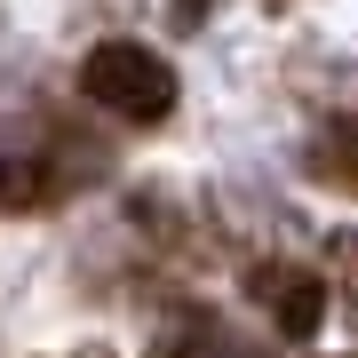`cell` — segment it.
Returning a JSON list of instances; mask_svg holds the SVG:
<instances>
[{
	"mask_svg": "<svg viewBox=\"0 0 358 358\" xmlns=\"http://www.w3.org/2000/svg\"><path fill=\"white\" fill-rule=\"evenodd\" d=\"M80 88H88V103L136 120V128H159V120L176 112V64L152 56L143 40H96V48L80 56Z\"/></svg>",
	"mask_w": 358,
	"mask_h": 358,
	"instance_id": "cell-1",
	"label": "cell"
},
{
	"mask_svg": "<svg viewBox=\"0 0 358 358\" xmlns=\"http://www.w3.org/2000/svg\"><path fill=\"white\" fill-rule=\"evenodd\" d=\"M255 294H271L279 343H310L327 327V279H310V271H255Z\"/></svg>",
	"mask_w": 358,
	"mask_h": 358,
	"instance_id": "cell-2",
	"label": "cell"
},
{
	"mask_svg": "<svg viewBox=\"0 0 358 358\" xmlns=\"http://www.w3.org/2000/svg\"><path fill=\"white\" fill-rule=\"evenodd\" d=\"M56 199H64V176L48 167V152H8L0 159V207L8 215H40Z\"/></svg>",
	"mask_w": 358,
	"mask_h": 358,
	"instance_id": "cell-3",
	"label": "cell"
},
{
	"mask_svg": "<svg viewBox=\"0 0 358 358\" xmlns=\"http://www.w3.org/2000/svg\"><path fill=\"white\" fill-rule=\"evenodd\" d=\"M303 176L334 183V192H358V128H327L303 143Z\"/></svg>",
	"mask_w": 358,
	"mask_h": 358,
	"instance_id": "cell-4",
	"label": "cell"
},
{
	"mask_svg": "<svg viewBox=\"0 0 358 358\" xmlns=\"http://www.w3.org/2000/svg\"><path fill=\"white\" fill-rule=\"evenodd\" d=\"M327 255H334V271H350V279H358V231H334Z\"/></svg>",
	"mask_w": 358,
	"mask_h": 358,
	"instance_id": "cell-5",
	"label": "cell"
},
{
	"mask_svg": "<svg viewBox=\"0 0 358 358\" xmlns=\"http://www.w3.org/2000/svg\"><path fill=\"white\" fill-rule=\"evenodd\" d=\"M207 8H215V0H176V32H199Z\"/></svg>",
	"mask_w": 358,
	"mask_h": 358,
	"instance_id": "cell-6",
	"label": "cell"
}]
</instances>
